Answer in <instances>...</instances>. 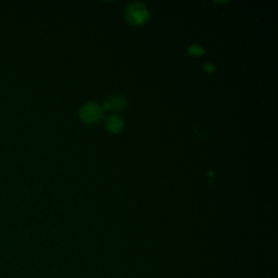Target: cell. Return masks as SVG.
Instances as JSON below:
<instances>
[{"mask_svg":"<svg viewBox=\"0 0 278 278\" xmlns=\"http://www.w3.org/2000/svg\"><path fill=\"white\" fill-rule=\"evenodd\" d=\"M125 19L134 26L144 25L149 20V11L142 3H133L125 10Z\"/></svg>","mask_w":278,"mask_h":278,"instance_id":"cell-1","label":"cell"},{"mask_svg":"<svg viewBox=\"0 0 278 278\" xmlns=\"http://www.w3.org/2000/svg\"><path fill=\"white\" fill-rule=\"evenodd\" d=\"M188 54L191 56H196V57H200L205 55V49L198 46V45H191V46L188 48Z\"/></svg>","mask_w":278,"mask_h":278,"instance_id":"cell-5","label":"cell"},{"mask_svg":"<svg viewBox=\"0 0 278 278\" xmlns=\"http://www.w3.org/2000/svg\"><path fill=\"white\" fill-rule=\"evenodd\" d=\"M124 126H125L124 120L118 115H111L110 117L107 118L106 121L107 130L110 133H113V134L121 133L124 130Z\"/></svg>","mask_w":278,"mask_h":278,"instance_id":"cell-4","label":"cell"},{"mask_svg":"<svg viewBox=\"0 0 278 278\" xmlns=\"http://www.w3.org/2000/svg\"><path fill=\"white\" fill-rule=\"evenodd\" d=\"M102 108L98 106V104L94 102H88L81 108L78 114L83 122L87 124H93L98 122L102 117Z\"/></svg>","mask_w":278,"mask_h":278,"instance_id":"cell-2","label":"cell"},{"mask_svg":"<svg viewBox=\"0 0 278 278\" xmlns=\"http://www.w3.org/2000/svg\"><path fill=\"white\" fill-rule=\"evenodd\" d=\"M126 108V100L122 96H113L109 98L107 101H104L102 110L108 111H122Z\"/></svg>","mask_w":278,"mask_h":278,"instance_id":"cell-3","label":"cell"},{"mask_svg":"<svg viewBox=\"0 0 278 278\" xmlns=\"http://www.w3.org/2000/svg\"><path fill=\"white\" fill-rule=\"evenodd\" d=\"M204 70L208 73H213L215 71V66L212 65V64H210V63H207L204 65Z\"/></svg>","mask_w":278,"mask_h":278,"instance_id":"cell-6","label":"cell"}]
</instances>
